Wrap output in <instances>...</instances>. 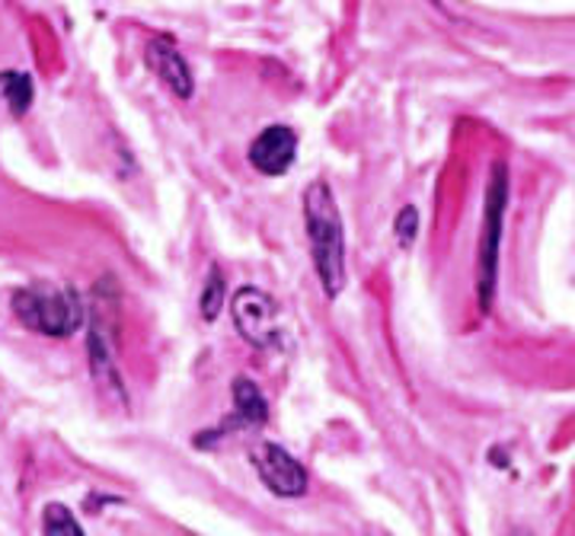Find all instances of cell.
<instances>
[{"instance_id":"cell-12","label":"cell","mask_w":575,"mask_h":536,"mask_svg":"<svg viewBox=\"0 0 575 536\" xmlns=\"http://www.w3.org/2000/svg\"><path fill=\"white\" fill-rule=\"evenodd\" d=\"M396 243L403 246V249H409L413 243H416V234H419V211L413 208V205H406V208L396 214Z\"/></svg>"},{"instance_id":"cell-4","label":"cell","mask_w":575,"mask_h":536,"mask_svg":"<svg viewBox=\"0 0 575 536\" xmlns=\"http://www.w3.org/2000/svg\"><path fill=\"white\" fill-rule=\"evenodd\" d=\"M234 323L241 329V335L256 345V349H273L278 342V329H275V303L269 294H263L259 288H243L231 303Z\"/></svg>"},{"instance_id":"cell-8","label":"cell","mask_w":575,"mask_h":536,"mask_svg":"<svg viewBox=\"0 0 575 536\" xmlns=\"http://www.w3.org/2000/svg\"><path fill=\"white\" fill-rule=\"evenodd\" d=\"M234 406H237L234 418L224 425V431H231V428H256V425H263L269 418V406H266L263 393L246 377L234 380Z\"/></svg>"},{"instance_id":"cell-10","label":"cell","mask_w":575,"mask_h":536,"mask_svg":"<svg viewBox=\"0 0 575 536\" xmlns=\"http://www.w3.org/2000/svg\"><path fill=\"white\" fill-rule=\"evenodd\" d=\"M42 534L45 536H84V527L71 514V507L49 505L42 514Z\"/></svg>"},{"instance_id":"cell-1","label":"cell","mask_w":575,"mask_h":536,"mask_svg":"<svg viewBox=\"0 0 575 536\" xmlns=\"http://www.w3.org/2000/svg\"><path fill=\"white\" fill-rule=\"evenodd\" d=\"M304 224L310 237L313 268L320 275L323 294L339 298L345 288V237H342V217L336 208L333 189L317 179L304 192Z\"/></svg>"},{"instance_id":"cell-7","label":"cell","mask_w":575,"mask_h":536,"mask_svg":"<svg viewBox=\"0 0 575 536\" xmlns=\"http://www.w3.org/2000/svg\"><path fill=\"white\" fill-rule=\"evenodd\" d=\"M145 61H148V67L153 71V77L170 89L173 96H180V99L192 96V71H189V64L177 52L173 42H167L160 35L151 39L148 42V52H145Z\"/></svg>"},{"instance_id":"cell-3","label":"cell","mask_w":575,"mask_h":536,"mask_svg":"<svg viewBox=\"0 0 575 536\" xmlns=\"http://www.w3.org/2000/svg\"><path fill=\"white\" fill-rule=\"evenodd\" d=\"M509 199V170L505 163H496L489 195H486V224L483 246H480V303L489 307L496 291V271H499V243H502V214Z\"/></svg>"},{"instance_id":"cell-6","label":"cell","mask_w":575,"mask_h":536,"mask_svg":"<svg viewBox=\"0 0 575 536\" xmlns=\"http://www.w3.org/2000/svg\"><path fill=\"white\" fill-rule=\"evenodd\" d=\"M298 150V135L288 125H269L253 144H249V163L263 176H281L295 163Z\"/></svg>"},{"instance_id":"cell-9","label":"cell","mask_w":575,"mask_h":536,"mask_svg":"<svg viewBox=\"0 0 575 536\" xmlns=\"http://www.w3.org/2000/svg\"><path fill=\"white\" fill-rule=\"evenodd\" d=\"M0 96L10 106V116H26L32 106V81L30 74H17V71H3L0 74Z\"/></svg>"},{"instance_id":"cell-11","label":"cell","mask_w":575,"mask_h":536,"mask_svg":"<svg viewBox=\"0 0 575 536\" xmlns=\"http://www.w3.org/2000/svg\"><path fill=\"white\" fill-rule=\"evenodd\" d=\"M224 307V281H221V271L212 268L209 271V281H205V291H202V313L205 320H214Z\"/></svg>"},{"instance_id":"cell-5","label":"cell","mask_w":575,"mask_h":536,"mask_svg":"<svg viewBox=\"0 0 575 536\" xmlns=\"http://www.w3.org/2000/svg\"><path fill=\"white\" fill-rule=\"evenodd\" d=\"M253 467L259 479L281 499H298L307 492V470L278 444H259L253 450Z\"/></svg>"},{"instance_id":"cell-2","label":"cell","mask_w":575,"mask_h":536,"mask_svg":"<svg viewBox=\"0 0 575 536\" xmlns=\"http://www.w3.org/2000/svg\"><path fill=\"white\" fill-rule=\"evenodd\" d=\"M13 313L26 329L55 339L71 335L84 323V303L67 288H39V285L23 288L13 298Z\"/></svg>"}]
</instances>
